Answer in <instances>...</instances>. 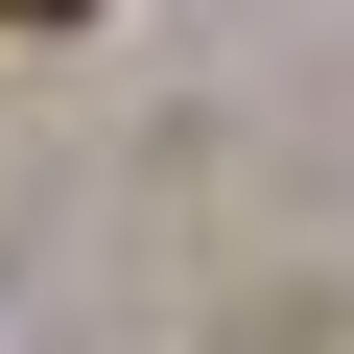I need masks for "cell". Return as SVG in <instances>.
<instances>
[{
    "label": "cell",
    "mask_w": 354,
    "mask_h": 354,
    "mask_svg": "<svg viewBox=\"0 0 354 354\" xmlns=\"http://www.w3.org/2000/svg\"><path fill=\"white\" fill-rule=\"evenodd\" d=\"M0 24H95V0H0Z\"/></svg>",
    "instance_id": "6da1fadb"
}]
</instances>
